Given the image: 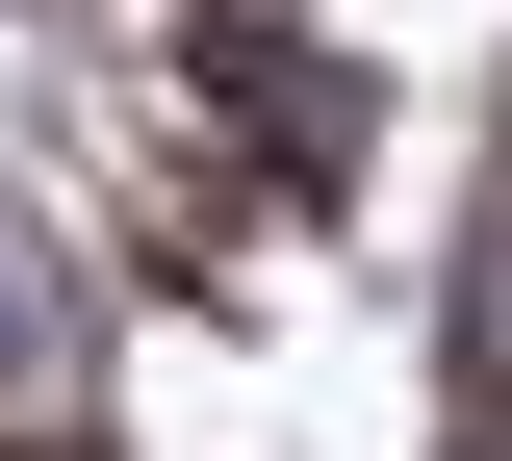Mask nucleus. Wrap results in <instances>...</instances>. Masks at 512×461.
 <instances>
[{
  "label": "nucleus",
  "mask_w": 512,
  "mask_h": 461,
  "mask_svg": "<svg viewBox=\"0 0 512 461\" xmlns=\"http://www.w3.org/2000/svg\"><path fill=\"white\" fill-rule=\"evenodd\" d=\"M0 461H77V410H0Z\"/></svg>",
  "instance_id": "obj_1"
}]
</instances>
